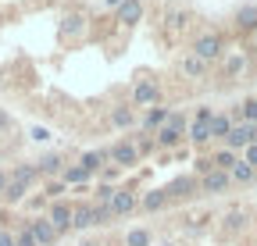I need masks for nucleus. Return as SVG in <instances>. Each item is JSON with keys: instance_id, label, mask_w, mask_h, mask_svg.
Segmentation results:
<instances>
[{"instance_id": "obj_18", "label": "nucleus", "mask_w": 257, "mask_h": 246, "mask_svg": "<svg viewBox=\"0 0 257 246\" xmlns=\"http://www.w3.org/2000/svg\"><path fill=\"white\" fill-rule=\"evenodd\" d=\"M165 121H168V107H147V114H143V121H140V125H143V132H157L161 125H165Z\"/></svg>"}, {"instance_id": "obj_10", "label": "nucleus", "mask_w": 257, "mask_h": 246, "mask_svg": "<svg viewBox=\"0 0 257 246\" xmlns=\"http://www.w3.org/2000/svg\"><path fill=\"white\" fill-rule=\"evenodd\" d=\"M253 143V125H246V121H232L229 136H225V146L229 150H246Z\"/></svg>"}, {"instance_id": "obj_14", "label": "nucleus", "mask_w": 257, "mask_h": 246, "mask_svg": "<svg viewBox=\"0 0 257 246\" xmlns=\"http://www.w3.org/2000/svg\"><path fill=\"white\" fill-rule=\"evenodd\" d=\"M86 33V15H64L61 18V40H75Z\"/></svg>"}, {"instance_id": "obj_24", "label": "nucleus", "mask_w": 257, "mask_h": 246, "mask_svg": "<svg viewBox=\"0 0 257 246\" xmlns=\"http://www.w3.org/2000/svg\"><path fill=\"white\" fill-rule=\"evenodd\" d=\"M11 178H15V182H25V186H32V182L40 178V168H36V164H15V168H11Z\"/></svg>"}, {"instance_id": "obj_33", "label": "nucleus", "mask_w": 257, "mask_h": 246, "mask_svg": "<svg viewBox=\"0 0 257 246\" xmlns=\"http://www.w3.org/2000/svg\"><path fill=\"white\" fill-rule=\"evenodd\" d=\"M118 171H121V168H114V164H107V168H100V171H96V175H100V186H111V182L118 178Z\"/></svg>"}, {"instance_id": "obj_6", "label": "nucleus", "mask_w": 257, "mask_h": 246, "mask_svg": "<svg viewBox=\"0 0 257 246\" xmlns=\"http://www.w3.org/2000/svg\"><path fill=\"white\" fill-rule=\"evenodd\" d=\"M47 221L54 225V232H57V235L72 232V203L54 200V203H50V210H47Z\"/></svg>"}, {"instance_id": "obj_41", "label": "nucleus", "mask_w": 257, "mask_h": 246, "mask_svg": "<svg viewBox=\"0 0 257 246\" xmlns=\"http://www.w3.org/2000/svg\"><path fill=\"white\" fill-rule=\"evenodd\" d=\"M0 132H11V114L0 107Z\"/></svg>"}, {"instance_id": "obj_45", "label": "nucleus", "mask_w": 257, "mask_h": 246, "mask_svg": "<svg viewBox=\"0 0 257 246\" xmlns=\"http://www.w3.org/2000/svg\"><path fill=\"white\" fill-rule=\"evenodd\" d=\"M79 246H96V242H79Z\"/></svg>"}, {"instance_id": "obj_7", "label": "nucleus", "mask_w": 257, "mask_h": 246, "mask_svg": "<svg viewBox=\"0 0 257 246\" xmlns=\"http://www.w3.org/2000/svg\"><path fill=\"white\" fill-rule=\"evenodd\" d=\"M111 214L114 218H128V214H133L136 207H140V196L133 193V189H114V196H111Z\"/></svg>"}, {"instance_id": "obj_35", "label": "nucleus", "mask_w": 257, "mask_h": 246, "mask_svg": "<svg viewBox=\"0 0 257 246\" xmlns=\"http://www.w3.org/2000/svg\"><path fill=\"white\" fill-rule=\"evenodd\" d=\"M133 146H136V150H140V157H143V153H150V150H154V146H157V143H154V139H150V136H136V139H133Z\"/></svg>"}, {"instance_id": "obj_36", "label": "nucleus", "mask_w": 257, "mask_h": 246, "mask_svg": "<svg viewBox=\"0 0 257 246\" xmlns=\"http://www.w3.org/2000/svg\"><path fill=\"white\" fill-rule=\"evenodd\" d=\"M29 136L36 139V143H47V139H50V129H43V125H32V129H29Z\"/></svg>"}, {"instance_id": "obj_26", "label": "nucleus", "mask_w": 257, "mask_h": 246, "mask_svg": "<svg viewBox=\"0 0 257 246\" xmlns=\"http://www.w3.org/2000/svg\"><path fill=\"white\" fill-rule=\"evenodd\" d=\"M236 161H239V157H236V150H229V146L218 150L214 157H211V164H214L218 171H232V164H236Z\"/></svg>"}, {"instance_id": "obj_25", "label": "nucleus", "mask_w": 257, "mask_h": 246, "mask_svg": "<svg viewBox=\"0 0 257 246\" xmlns=\"http://www.w3.org/2000/svg\"><path fill=\"white\" fill-rule=\"evenodd\" d=\"M29 189H32V186H25V182H15V178H11L8 189H4V203H22V200L29 196Z\"/></svg>"}, {"instance_id": "obj_8", "label": "nucleus", "mask_w": 257, "mask_h": 246, "mask_svg": "<svg viewBox=\"0 0 257 246\" xmlns=\"http://www.w3.org/2000/svg\"><path fill=\"white\" fill-rule=\"evenodd\" d=\"M111 161H114V168H133V164H140V150L133 146V139H121L111 146Z\"/></svg>"}, {"instance_id": "obj_21", "label": "nucleus", "mask_w": 257, "mask_h": 246, "mask_svg": "<svg viewBox=\"0 0 257 246\" xmlns=\"http://www.w3.org/2000/svg\"><path fill=\"white\" fill-rule=\"evenodd\" d=\"M229 178H232V182H239V186H250V182L257 178V171H253V168H250V164H246V161L239 157V161L232 164V171H229Z\"/></svg>"}, {"instance_id": "obj_37", "label": "nucleus", "mask_w": 257, "mask_h": 246, "mask_svg": "<svg viewBox=\"0 0 257 246\" xmlns=\"http://www.w3.org/2000/svg\"><path fill=\"white\" fill-rule=\"evenodd\" d=\"M168 25L172 29H182L186 25V11H168Z\"/></svg>"}, {"instance_id": "obj_4", "label": "nucleus", "mask_w": 257, "mask_h": 246, "mask_svg": "<svg viewBox=\"0 0 257 246\" xmlns=\"http://www.w3.org/2000/svg\"><path fill=\"white\" fill-rule=\"evenodd\" d=\"M161 104V86L154 79H140L133 86V107H157Z\"/></svg>"}, {"instance_id": "obj_1", "label": "nucleus", "mask_w": 257, "mask_h": 246, "mask_svg": "<svg viewBox=\"0 0 257 246\" xmlns=\"http://www.w3.org/2000/svg\"><path fill=\"white\" fill-rule=\"evenodd\" d=\"M186 129H189V118L182 114V111H168V121L157 129V146H165V150H172V146H179L182 139H186Z\"/></svg>"}, {"instance_id": "obj_9", "label": "nucleus", "mask_w": 257, "mask_h": 246, "mask_svg": "<svg viewBox=\"0 0 257 246\" xmlns=\"http://www.w3.org/2000/svg\"><path fill=\"white\" fill-rule=\"evenodd\" d=\"M232 186V178H229V171H207L204 178H200V193H207V196H221L225 189Z\"/></svg>"}, {"instance_id": "obj_2", "label": "nucleus", "mask_w": 257, "mask_h": 246, "mask_svg": "<svg viewBox=\"0 0 257 246\" xmlns=\"http://www.w3.org/2000/svg\"><path fill=\"white\" fill-rule=\"evenodd\" d=\"M189 54H197L204 65H214L218 57H225V40H221L218 33H204V36L193 40V50H189Z\"/></svg>"}, {"instance_id": "obj_22", "label": "nucleus", "mask_w": 257, "mask_h": 246, "mask_svg": "<svg viewBox=\"0 0 257 246\" xmlns=\"http://www.w3.org/2000/svg\"><path fill=\"white\" fill-rule=\"evenodd\" d=\"M111 121H114L118 129H133V125H136V111L125 107V104H118V107L111 111Z\"/></svg>"}, {"instance_id": "obj_38", "label": "nucleus", "mask_w": 257, "mask_h": 246, "mask_svg": "<svg viewBox=\"0 0 257 246\" xmlns=\"http://www.w3.org/2000/svg\"><path fill=\"white\" fill-rule=\"evenodd\" d=\"M243 161H246V164H250V168L257 171V146H253V143H250V146L243 150Z\"/></svg>"}, {"instance_id": "obj_29", "label": "nucleus", "mask_w": 257, "mask_h": 246, "mask_svg": "<svg viewBox=\"0 0 257 246\" xmlns=\"http://www.w3.org/2000/svg\"><path fill=\"white\" fill-rule=\"evenodd\" d=\"M236 121H246V125H253L257 129V100H243L239 104V118Z\"/></svg>"}, {"instance_id": "obj_40", "label": "nucleus", "mask_w": 257, "mask_h": 246, "mask_svg": "<svg viewBox=\"0 0 257 246\" xmlns=\"http://www.w3.org/2000/svg\"><path fill=\"white\" fill-rule=\"evenodd\" d=\"M0 246H15V232L0 225Z\"/></svg>"}, {"instance_id": "obj_46", "label": "nucleus", "mask_w": 257, "mask_h": 246, "mask_svg": "<svg viewBox=\"0 0 257 246\" xmlns=\"http://www.w3.org/2000/svg\"><path fill=\"white\" fill-rule=\"evenodd\" d=\"M253 43H257V33H253Z\"/></svg>"}, {"instance_id": "obj_17", "label": "nucleus", "mask_w": 257, "mask_h": 246, "mask_svg": "<svg viewBox=\"0 0 257 246\" xmlns=\"http://www.w3.org/2000/svg\"><path fill=\"white\" fill-rule=\"evenodd\" d=\"M236 29L239 33H257V4H243L239 11H236Z\"/></svg>"}, {"instance_id": "obj_39", "label": "nucleus", "mask_w": 257, "mask_h": 246, "mask_svg": "<svg viewBox=\"0 0 257 246\" xmlns=\"http://www.w3.org/2000/svg\"><path fill=\"white\" fill-rule=\"evenodd\" d=\"M207 171H214V164H211V157H200V161H197V175L204 178Z\"/></svg>"}, {"instance_id": "obj_11", "label": "nucleus", "mask_w": 257, "mask_h": 246, "mask_svg": "<svg viewBox=\"0 0 257 246\" xmlns=\"http://www.w3.org/2000/svg\"><path fill=\"white\" fill-rule=\"evenodd\" d=\"M25 225H29V232H32V239H36L40 246H54V242L61 239V235L54 232V225L47 221V214H43V218H29Z\"/></svg>"}, {"instance_id": "obj_31", "label": "nucleus", "mask_w": 257, "mask_h": 246, "mask_svg": "<svg viewBox=\"0 0 257 246\" xmlns=\"http://www.w3.org/2000/svg\"><path fill=\"white\" fill-rule=\"evenodd\" d=\"M64 189H68V186H64V178H61V182H57V178H54V182H47V200H61V196H64Z\"/></svg>"}, {"instance_id": "obj_43", "label": "nucleus", "mask_w": 257, "mask_h": 246, "mask_svg": "<svg viewBox=\"0 0 257 246\" xmlns=\"http://www.w3.org/2000/svg\"><path fill=\"white\" fill-rule=\"evenodd\" d=\"M104 4H107V8H118V4H121V0H104Z\"/></svg>"}, {"instance_id": "obj_19", "label": "nucleus", "mask_w": 257, "mask_h": 246, "mask_svg": "<svg viewBox=\"0 0 257 246\" xmlns=\"http://www.w3.org/2000/svg\"><path fill=\"white\" fill-rule=\"evenodd\" d=\"M207 68H211V65H204L197 54H186V57H182V75H186V79H204Z\"/></svg>"}, {"instance_id": "obj_28", "label": "nucleus", "mask_w": 257, "mask_h": 246, "mask_svg": "<svg viewBox=\"0 0 257 246\" xmlns=\"http://www.w3.org/2000/svg\"><path fill=\"white\" fill-rule=\"evenodd\" d=\"M154 242V235H150V228H133L125 235V246H150Z\"/></svg>"}, {"instance_id": "obj_16", "label": "nucleus", "mask_w": 257, "mask_h": 246, "mask_svg": "<svg viewBox=\"0 0 257 246\" xmlns=\"http://www.w3.org/2000/svg\"><path fill=\"white\" fill-rule=\"evenodd\" d=\"M36 168H40V175H47V178H57V175H64V157L61 153H47V157H40L36 161Z\"/></svg>"}, {"instance_id": "obj_32", "label": "nucleus", "mask_w": 257, "mask_h": 246, "mask_svg": "<svg viewBox=\"0 0 257 246\" xmlns=\"http://www.w3.org/2000/svg\"><path fill=\"white\" fill-rule=\"evenodd\" d=\"M111 196H114V186H96L93 189V203H111Z\"/></svg>"}, {"instance_id": "obj_34", "label": "nucleus", "mask_w": 257, "mask_h": 246, "mask_svg": "<svg viewBox=\"0 0 257 246\" xmlns=\"http://www.w3.org/2000/svg\"><path fill=\"white\" fill-rule=\"evenodd\" d=\"M225 228H229V232L243 228V214H239V210H229V214H225Z\"/></svg>"}, {"instance_id": "obj_13", "label": "nucleus", "mask_w": 257, "mask_h": 246, "mask_svg": "<svg viewBox=\"0 0 257 246\" xmlns=\"http://www.w3.org/2000/svg\"><path fill=\"white\" fill-rule=\"evenodd\" d=\"M96 225V207L93 203H72V228L86 232Z\"/></svg>"}, {"instance_id": "obj_15", "label": "nucleus", "mask_w": 257, "mask_h": 246, "mask_svg": "<svg viewBox=\"0 0 257 246\" xmlns=\"http://www.w3.org/2000/svg\"><path fill=\"white\" fill-rule=\"evenodd\" d=\"M165 207H168L165 189H150V193L140 196V210H143V214H157V210H165Z\"/></svg>"}, {"instance_id": "obj_30", "label": "nucleus", "mask_w": 257, "mask_h": 246, "mask_svg": "<svg viewBox=\"0 0 257 246\" xmlns=\"http://www.w3.org/2000/svg\"><path fill=\"white\" fill-rule=\"evenodd\" d=\"M15 246H40L36 239H32V232H29V225H22L18 232H15Z\"/></svg>"}, {"instance_id": "obj_5", "label": "nucleus", "mask_w": 257, "mask_h": 246, "mask_svg": "<svg viewBox=\"0 0 257 246\" xmlns=\"http://www.w3.org/2000/svg\"><path fill=\"white\" fill-rule=\"evenodd\" d=\"M197 189H200V178L197 175H179V178H172L165 186V196H168V203L172 200H189Z\"/></svg>"}, {"instance_id": "obj_44", "label": "nucleus", "mask_w": 257, "mask_h": 246, "mask_svg": "<svg viewBox=\"0 0 257 246\" xmlns=\"http://www.w3.org/2000/svg\"><path fill=\"white\" fill-rule=\"evenodd\" d=\"M253 146H257V129H253Z\"/></svg>"}, {"instance_id": "obj_42", "label": "nucleus", "mask_w": 257, "mask_h": 246, "mask_svg": "<svg viewBox=\"0 0 257 246\" xmlns=\"http://www.w3.org/2000/svg\"><path fill=\"white\" fill-rule=\"evenodd\" d=\"M8 182H11V171H0V200H4V189H8Z\"/></svg>"}, {"instance_id": "obj_27", "label": "nucleus", "mask_w": 257, "mask_h": 246, "mask_svg": "<svg viewBox=\"0 0 257 246\" xmlns=\"http://www.w3.org/2000/svg\"><path fill=\"white\" fill-rule=\"evenodd\" d=\"M61 178H64V186H82V182H89V171L79 168V164H68Z\"/></svg>"}, {"instance_id": "obj_23", "label": "nucleus", "mask_w": 257, "mask_h": 246, "mask_svg": "<svg viewBox=\"0 0 257 246\" xmlns=\"http://www.w3.org/2000/svg\"><path fill=\"white\" fill-rule=\"evenodd\" d=\"M232 114H214L211 118V139H225V136H229V129H232Z\"/></svg>"}, {"instance_id": "obj_3", "label": "nucleus", "mask_w": 257, "mask_h": 246, "mask_svg": "<svg viewBox=\"0 0 257 246\" xmlns=\"http://www.w3.org/2000/svg\"><path fill=\"white\" fill-rule=\"evenodd\" d=\"M211 118H214L211 107H197V114H193L189 129H186V139H189V143H197V146L211 143Z\"/></svg>"}, {"instance_id": "obj_20", "label": "nucleus", "mask_w": 257, "mask_h": 246, "mask_svg": "<svg viewBox=\"0 0 257 246\" xmlns=\"http://www.w3.org/2000/svg\"><path fill=\"white\" fill-rule=\"evenodd\" d=\"M246 68V54L243 50H232L229 57H225V79H239Z\"/></svg>"}, {"instance_id": "obj_12", "label": "nucleus", "mask_w": 257, "mask_h": 246, "mask_svg": "<svg viewBox=\"0 0 257 246\" xmlns=\"http://www.w3.org/2000/svg\"><path fill=\"white\" fill-rule=\"evenodd\" d=\"M114 18L121 22V25H140L143 22V0H121V4L114 8Z\"/></svg>"}]
</instances>
